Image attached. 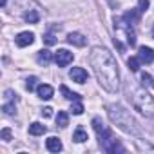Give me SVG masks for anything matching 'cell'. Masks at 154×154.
Here are the masks:
<instances>
[{"label":"cell","mask_w":154,"mask_h":154,"mask_svg":"<svg viewBox=\"0 0 154 154\" xmlns=\"http://www.w3.org/2000/svg\"><path fill=\"white\" fill-rule=\"evenodd\" d=\"M24 20H26L27 24H36V22L40 20V17H38L36 11H27V13L24 15Z\"/></svg>","instance_id":"obj_20"},{"label":"cell","mask_w":154,"mask_h":154,"mask_svg":"<svg viewBox=\"0 0 154 154\" xmlns=\"http://www.w3.org/2000/svg\"><path fill=\"white\" fill-rule=\"evenodd\" d=\"M141 80H143V85H149V87L154 89V78L149 72H141Z\"/></svg>","instance_id":"obj_21"},{"label":"cell","mask_w":154,"mask_h":154,"mask_svg":"<svg viewBox=\"0 0 154 154\" xmlns=\"http://www.w3.org/2000/svg\"><path fill=\"white\" fill-rule=\"evenodd\" d=\"M67 42L72 44V45H76V47H84L87 40H85V36L80 35V33H69V35H67Z\"/></svg>","instance_id":"obj_11"},{"label":"cell","mask_w":154,"mask_h":154,"mask_svg":"<svg viewBox=\"0 0 154 154\" xmlns=\"http://www.w3.org/2000/svg\"><path fill=\"white\" fill-rule=\"evenodd\" d=\"M140 63H141V60L136 58V56H131V58L127 60V65H129V69H131L132 72H138V71H140Z\"/></svg>","instance_id":"obj_19"},{"label":"cell","mask_w":154,"mask_h":154,"mask_svg":"<svg viewBox=\"0 0 154 154\" xmlns=\"http://www.w3.org/2000/svg\"><path fill=\"white\" fill-rule=\"evenodd\" d=\"M0 138H2L4 141H11V129H2V132H0Z\"/></svg>","instance_id":"obj_24"},{"label":"cell","mask_w":154,"mask_h":154,"mask_svg":"<svg viewBox=\"0 0 154 154\" xmlns=\"http://www.w3.org/2000/svg\"><path fill=\"white\" fill-rule=\"evenodd\" d=\"M72 53H69L67 49H60L56 54H54V62H56V65L58 67H67L71 62H72Z\"/></svg>","instance_id":"obj_6"},{"label":"cell","mask_w":154,"mask_h":154,"mask_svg":"<svg viewBox=\"0 0 154 154\" xmlns=\"http://www.w3.org/2000/svg\"><path fill=\"white\" fill-rule=\"evenodd\" d=\"M36 93H38V96H40L42 100H51L54 89H53L51 85H47V84H40V85L36 87Z\"/></svg>","instance_id":"obj_10"},{"label":"cell","mask_w":154,"mask_h":154,"mask_svg":"<svg viewBox=\"0 0 154 154\" xmlns=\"http://www.w3.org/2000/svg\"><path fill=\"white\" fill-rule=\"evenodd\" d=\"M123 20L129 24H140V9H131L123 13Z\"/></svg>","instance_id":"obj_13"},{"label":"cell","mask_w":154,"mask_h":154,"mask_svg":"<svg viewBox=\"0 0 154 154\" xmlns=\"http://www.w3.org/2000/svg\"><path fill=\"white\" fill-rule=\"evenodd\" d=\"M44 132H45V125H42V123H38V122H35V123L29 125V134L40 136V134H44Z\"/></svg>","instance_id":"obj_15"},{"label":"cell","mask_w":154,"mask_h":154,"mask_svg":"<svg viewBox=\"0 0 154 154\" xmlns=\"http://www.w3.org/2000/svg\"><path fill=\"white\" fill-rule=\"evenodd\" d=\"M138 6H140V11H141V13H145V11L149 9L150 2H149V0H138Z\"/></svg>","instance_id":"obj_25"},{"label":"cell","mask_w":154,"mask_h":154,"mask_svg":"<svg viewBox=\"0 0 154 154\" xmlns=\"http://www.w3.org/2000/svg\"><path fill=\"white\" fill-rule=\"evenodd\" d=\"M2 109H4V112H6V114H15V111H17L13 103H6V105H4Z\"/></svg>","instance_id":"obj_27"},{"label":"cell","mask_w":154,"mask_h":154,"mask_svg":"<svg viewBox=\"0 0 154 154\" xmlns=\"http://www.w3.org/2000/svg\"><path fill=\"white\" fill-rule=\"evenodd\" d=\"M109 116L111 120L125 132H132L136 134L138 132V127H136V122L134 118L131 116V112L127 109H123L122 105H109Z\"/></svg>","instance_id":"obj_2"},{"label":"cell","mask_w":154,"mask_h":154,"mask_svg":"<svg viewBox=\"0 0 154 154\" xmlns=\"http://www.w3.org/2000/svg\"><path fill=\"white\" fill-rule=\"evenodd\" d=\"M89 62L94 69V74L100 82V85L107 93H116L120 89V72L114 56L105 47H94L91 51Z\"/></svg>","instance_id":"obj_1"},{"label":"cell","mask_w":154,"mask_h":154,"mask_svg":"<svg viewBox=\"0 0 154 154\" xmlns=\"http://www.w3.org/2000/svg\"><path fill=\"white\" fill-rule=\"evenodd\" d=\"M6 2H8V0H0V6L4 8V6H6Z\"/></svg>","instance_id":"obj_29"},{"label":"cell","mask_w":154,"mask_h":154,"mask_svg":"<svg viewBox=\"0 0 154 154\" xmlns=\"http://www.w3.org/2000/svg\"><path fill=\"white\" fill-rule=\"evenodd\" d=\"M69 76H71V80H72V82H76V84H85V82L89 80L87 71H85V69H82V67H72V69H71V72H69Z\"/></svg>","instance_id":"obj_7"},{"label":"cell","mask_w":154,"mask_h":154,"mask_svg":"<svg viewBox=\"0 0 154 154\" xmlns=\"http://www.w3.org/2000/svg\"><path fill=\"white\" fill-rule=\"evenodd\" d=\"M44 42H45L47 45H53V44H56V38H54V35H51V33H47V35L44 36Z\"/></svg>","instance_id":"obj_26"},{"label":"cell","mask_w":154,"mask_h":154,"mask_svg":"<svg viewBox=\"0 0 154 154\" xmlns=\"http://www.w3.org/2000/svg\"><path fill=\"white\" fill-rule=\"evenodd\" d=\"M72 140H74V141H78V143H82V141L89 140V138H87V132L84 131V127H78V129L74 131V136H72Z\"/></svg>","instance_id":"obj_16"},{"label":"cell","mask_w":154,"mask_h":154,"mask_svg":"<svg viewBox=\"0 0 154 154\" xmlns=\"http://www.w3.org/2000/svg\"><path fill=\"white\" fill-rule=\"evenodd\" d=\"M93 127H94V131H96V134H98V138H100V143H103V141H107L109 138H112L109 127H107L100 118H94V120H93Z\"/></svg>","instance_id":"obj_5"},{"label":"cell","mask_w":154,"mask_h":154,"mask_svg":"<svg viewBox=\"0 0 154 154\" xmlns=\"http://www.w3.org/2000/svg\"><path fill=\"white\" fill-rule=\"evenodd\" d=\"M45 147H47V150H51V152H60L63 147H62V141L56 138V136H51V138H47V141H45Z\"/></svg>","instance_id":"obj_12"},{"label":"cell","mask_w":154,"mask_h":154,"mask_svg":"<svg viewBox=\"0 0 154 154\" xmlns=\"http://www.w3.org/2000/svg\"><path fill=\"white\" fill-rule=\"evenodd\" d=\"M114 31H116V38H114V45L120 49V53H123V45H122V40L127 42L129 47H134L136 45V35L131 27L129 22L125 20H120V18H114Z\"/></svg>","instance_id":"obj_3"},{"label":"cell","mask_w":154,"mask_h":154,"mask_svg":"<svg viewBox=\"0 0 154 154\" xmlns=\"http://www.w3.org/2000/svg\"><path fill=\"white\" fill-rule=\"evenodd\" d=\"M36 82H38V78H36V76H31V78H27V80H26V89L31 93V91L36 87Z\"/></svg>","instance_id":"obj_23"},{"label":"cell","mask_w":154,"mask_h":154,"mask_svg":"<svg viewBox=\"0 0 154 154\" xmlns=\"http://www.w3.org/2000/svg\"><path fill=\"white\" fill-rule=\"evenodd\" d=\"M33 40H35V35L29 33V31H24V33H20L17 36V45L18 47H27V45L33 44Z\"/></svg>","instance_id":"obj_9"},{"label":"cell","mask_w":154,"mask_h":154,"mask_svg":"<svg viewBox=\"0 0 154 154\" xmlns=\"http://www.w3.org/2000/svg\"><path fill=\"white\" fill-rule=\"evenodd\" d=\"M51 58H53V54H51V51H47V49H42V51H38V63L40 65H49V62H51Z\"/></svg>","instance_id":"obj_14"},{"label":"cell","mask_w":154,"mask_h":154,"mask_svg":"<svg viewBox=\"0 0 154 154\" xmlns=\"http://www.w3.org/2000/svg\"><path fill=\"white\" fill-rule=\"evenodd\" d=\"M60 91H62V94H63V98H67V100H71V102H72V100H80V98H82L80 94H76V93H72V91H69V89H67L65 85H62V87H60Z\"/></svg>","instance_id":"obj_18"},{"label":"cell","mask_w":154,"mask_h":154,"mask_svg":"<svg viewBox=\"0 0 154 154\" xmlns=\"http://www.w3.org/2000/svg\"><path fill=\"white\" fill-rule=\"evenodd\" d=\"M56 125H58V127H67V125H69V116H67L65 111H60V112H58V116H56Z\"/></svg>","instance_id":"obj_17"},{"label":"cell","mask_w":154,"mask_h":154,"mask_svg":"<svg viewBox=\"0 0 154 154\" xmlns=\"http://www.w3.org/2000/svg\"><path fill=\"white\" fill-rule=\"evenodd\" d=\"M152 36H154V29H152Z\"/></svg>","instance_id":"obj_30"},{"label":"cell","mask_w":154,"mask_h":154,"mask_svg":"<svg viewBox=\"0 0 154 154\" xmlns=\"http://www.w3.org/2000/svg\"><path fill=\"white\" fill-rule=\"evenodd\" d=\"M42 114H44L45 118H49V116L53 114V109H51V107H44V109H42Z\"/></svg>","instance_id":"obj_28"},{"label":"cell","mask_w":154,"mask_h":154,"mask_svg":"<svg viewBox=\"0 0 154 154\" xmlns=\"http://www.w3.org/2000/svg\"><path fill=\"white\" fill-rule=\"evenodd\" d=\"M71 112H72V114H82V112H84V105H82L78 100H74V103L71 105Z\"/></svg>","instance_id":"obj_22"},{"label":"cell","mask_w":154,"mask_h":154,"mask_svg":"<svg viewBox=\"0 0 154 154\" xmlns=\"http://www.w3.org/2000/svg\"><path fill=\"white\" fill-rule=\"evenodd\" d=\"M132 105H134L136 111H140L147 118H150L154 114V98L141 87L134 89V93H132Z\"/></svg>","instance_id":"obj_4"},{"label":"cell","mask_w":154,"mask_h":154,"mask_svg":"<svg viewBox=\"0 0 154 154\" xmlns=\"http://www.w3.org/2000/svg\"><path fill=\"white\" fill-rule=\"evenodd\" d=\"M138 58H140L143 63H152V62H154V51H152L150 47L141 45V47L138 49Z\"/></svg>","instance_id":"obj_8"}]
</instances>
